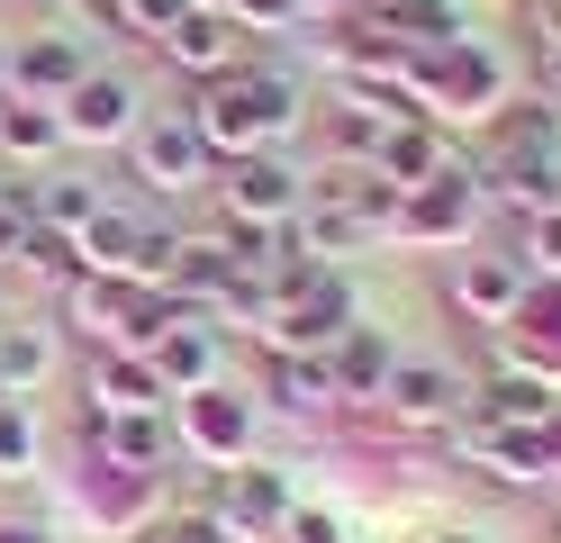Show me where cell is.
Instances as JSON below:
<instances>
[{
	"label": "cell",
	"instance_id": "25",
	"mask_svg": "<svg viewBox=\"0 0 561 543\" xmlns=\"http://www.w3.org/2000/svg\"><path fill=\"white\" fill-rule=\"evenodd\" d=\"M516 253L535 272H561V208H535V217H516Z\"/></svg>",
	"mask_w": 561,
	"mask_h": 543
},
{
	"label": "cell",
	"instance_id": "6",
	"mask_svg": "<svg viewBox=\"0 0 561 543\" xmlns=\"http://www.w3.org/2000/svg\"><path fill=\"white\" fill-rule=\"evenodd\" d=\"M489 217V200H480V181H471V163L453 155L435 181H416V191H399V217H390V245H462L471 227Z\"/></svg>",
	"mask_w": 561,
	"mask_h": 543
},
{
	"label": "cell",
	"instance_id": "33",
	"mask_svg": "<svg viewBox=\"0 0 561 543\" xmlns=\"http://www.w3.org/2000/svg\"><path fill=\"white\" fill-rule=\"evenodd\" d=\"M543 453H552V471H561V408L543 417Z\"/></svg>",
	"mask_w": 561,
	"mask_h": 543
},
{
	"label": "cell",
	"instance_id": "22",
	"mask_svg": "<svg viewBox=\"0 0 561 543\" xmlns=\"http://www.w3.org/2000/svg\"><path fill=\"white\" fill-rule=\"evenodd\" d=\"M10 272H27V281H82V245L73 236H55V227H27L19 236V253H10Z\"/></svg>",
	"mask_w": 561,
	"mask_h": 543
},
{
	"label": "cell",
	"instance_id": "24",
	"mask_svg": "<svg viewBox=\"0 0 561 543\" xmlns=\"http://www.w3.org/2000/svg\"><path fill=\"white\" fill-rule=\"evenodd\" d=\"M37 453H46V434H37V417H27V398H0V480H27Z\"/></svg>",
	"mask_w": 561,
	"mask_h": 543
},
{
	"label": "cell",
	"instance_id": "19",
	"mask_svg": "<svg viewBox=\"0 0 561 543\" xmlns=\"http://www.w3.org/2000/svg\"><path fill=\"white\" fill-rule=\"evenodd\" d=\"M82 398L91 408H172V389L146 353H91L82 362Z\"/></svg>",
	"mask_w": 561,
	"mask_h": 543
},
{
	"label": "cell",
	"instance_id": "8",
	"mask_svg": "<svg viewBox=\"0 0 561 543\" xmlns=\"http://www.w3.org/2000/svg\"><path fill=\"white\" fill-rule=\"evenodd\" d=\"M55 118H64V145H127L136 118H146V82H136L127 64H91L82 82L55 100Z\"/></svg>",
	"mask_w": 561,
	"mask_h": 543
},
{
	"label": "cell",
	"instance_id": "29",
	"mask_svg": "<svg viewBox=\"0 0 561 543\" xmlns=\"http://www.w3.org/2000/svg\"><path fill=\"white\" fill-rule=\"evenodd\" d=\"M19 236H27V191H0V272H10Z\"/></svg>",
	"mask_w": 561,
	"mask_h": 543
},
{
	"label": "cell",
	"instance_id": "30",
	"mask_svg": "<svg viewBox=\"0 0 561 543\" xmlns=\"http://www.w3.org/2000/svg\"><path fill=\"white\" fill-rule=\"evenodd\" d=\"M0 543H55L46 517H0Z\"/></svg>",
	"mask_w": 561,
	"mask_h": 543
},
{
	"label": "cell",
	"instance_id": "2",
	"mask_svg": "<svg viewBox=\"0 0 561 543\" xmlns=\"http://www.w3.org/2000/svg\"><path fill=\"white\" fill-rule=\"evenodd\" d=\"M118 155H127V181H146V191H163V200H191V191L218 181V155H208V136L182 118V109H146Z\"/></svg>",
	"mask_w": 561,
	"mask_h": 543
},
{
	"label": "cell",
	"instance_id": "27",
	"mask_svg": "<svg viewBox=\"0 0 561 543\" xmlns=\"http://www.w3.org/2000/svg\"><path fill=\"white\" fill-rule=\"evenodd\" d=\"M227 19L244 36H290L299 27V0H227Z\"/></svg>",
	"mask_w": 561,
	"mask_h": 543
},
{
	"label": "cell",
	"instance_id": "1",
	"mask_svg": "<svg viewBox=\"0 0 561 543\" xmlns=\"http://www.w3.org/2000/svg\"><path fill=\"white\" fill-rule=\"evenodd\" d=\"M182 118L208 136V155H218V163H236V155H272V145H290L299 118H308V91H299L290 64L244 55L227 72H208V82H191Z\"/></svg>",
	"mask_w": 561,
	"mask_h": 543
},
{
	"label": "cell",
	"instance_id": "11",
	"mask_svg": "<svg viewBox=\"0 0 561 543\" xmlns=\"http://www.w3.org/2000/svg\"><path fill=\"white\" fill-rule=\"evenodd\" d=\"M525 290H535V263H525L516 245H489V253H462V263H453V281H444V299L462 308L471 326H507Z\"/></svg>",
	"mask_w": 561,
	"mask_h": 543
},
{
	"label": "cell",
	"instance_id": "26",
	"mask_svg": "<svg viewBox=\"0 0 561 543\" xmlns=\"http://www.w3.org/2000/svg\"><path fill=\"white\" fill-rule=\"evenodd\" d=\"M136 543H236L218 517H208V507H182V517H163V525H146Z\"/></svg>",
	"mask_w": 561,
	"mask_h": 543
},
{
	"label": "cell",
	"instance_id": "35",
	"mask_svg": "<svg viewBox=\"0 0 561 543\" xmlns=\"http://www.w3.org/2000/svg\"><path fill=\"white\" fill-rule=\"evenodd\" d=\"M552 517H561V498H552Z\"/></svg>",
	"mask_w": 561,
	"mask_h": 543
},
{
	"label": "cell",
	"instance_id": "31",
	"mask_svg": "<svg viewBox=\"0 0 561 543\" xmlns=\"http://www.w3.org/2000/svg\"><path fill=\"white\" fill-rule=\"evenodd\" d=\"M354 10H363V0H299V19H318V27L327 19H354Z\"/></svg>",
	"mask_w": 561,
	"mask_h": 543
},
{
	"label": "cell",
	"instance_id": "34",
	"mask_svg": "<svg viewBox=\"0 0 561 543\" xmlns=\"http://www.w3.org/2000/svg\"><path fill=\"white\" fill-rule=\"evenodd\" d=\"M10 64H19V36H0V91H10Z\"/></svg>",
	"mask_w": 561,
	"mask_h": 543
},
{
	"label": "cell",
	"instance_id": "7",
	"mask_svg": "<svg viewBox=\"0 0 561 543\" xmlns=\"http://www.w3.org/2000/svg\"><path fill=\"white\" fill-rule=\"evenodd\" d=\"M208 191H218V217H236V227H290L308 200V172L272 145V155H236Z\"/></svg>",
	"mask_w": 561,
	"mask_h": 543
},
{
	"label": "cell",
	"instance_id": "21",
	"mask_svg": "<svg viewBox=\"0 0 561 543\" xmlns=\"http://www.w3.org/2000/svg\"><path fill=\"white\" fill-rule=\"evenodd\" d=\"M0 155H10V163L64 155V118H55L46 100H10V91H0Z\"/></svg>",
	"mask_w": 561,
	"mask_h": 543
},
{
	"label": "cell",
	"instance_id": "36",
	"mask_svg": "<svg viewBox=\"0 0 561 543\" xmlns=\"http://www.w3.org/2000/svg\"><path fill=\"white\" fill-rule=\"evenodd\" d=\"M552 543H561V534H552Z\"/></svg>",
	"mask_w": 561,
	"mask_h": 543
},
{
	"label": "cell",
	"instance_id": "16",
	"mask_svg": "<svg viewBox=\"0 0 561 543\" xmlns=\"http://www.w3.org/2000/svg\"><path fill=\"white\" fill-rule=\"evenodd\" d=\"M390 362H399V344H390V326H371V317H354V326L327 344V372H335V398H344V408H380Z\"/></svg>",
	"mask_w": 561,
	"mask_h": 543
},
{
	"label": "cell",
	"instance_id": "9",
	"mask_svg": "<svg viewBox=\"0 0 561 543\" xmlns=\"http://www.w3.org/2000/svg\"><path fill=\"white\" fill-rule=\"evenodd\" d=\"M82 426H91V453L118 462V471H136V480H163V471L182 462L163 408H91V398H82Z\"/></svg>",
	"mask_w": 561,
	"mask_h": 543
},
{
	"label": "cell",
	"instance_id": "13",
	"mask_svg": "<svg viewBox=\"0 0 561 543\" xmlns=\"http://www.w3.org/2000/svg\"><path fill=\"white\" fill-rule=\"evenodd\" d=\"M254 398L280 417V426H327L344 398H335V372H327V353H263V381Z\"/></svg>",
	"mask_w": 561,
	"mask_h": 543
},
{
	"label": "cell",
	"instance_id": "14",
	"mask_svg": "<svg viewBox=\"0 0 561 543\" xmlns=\"http://www.w3.org/2000/svg\"><path fill=\"white\" fill-rule=\"evenodd\" d=\"M154 55H163L172 72H191V82H208V72H227V64L254 55V36H244L227 10H182V19L154 36Z\"/></svg>",
	"mask_w": 561,
	"mask_h": 543
},
{
	"label": "cell",
	"instance_id": "5",
	"mask_svg": "<svg viewBox=\"0 0 561 543\" xmlns=\"http://www.w3.org/2000/svg\"><path fill=\"white\" fill-rule=\"evenodd\" d=\"M172 245H182V227H163V217L100 208L91 227H82V272H110V281H146V290H163Z\"/></svg>",
	"mask_w": 561,
	"mask_h": 543
},
{
	"label": "cell",
	"instance_id": "28",
	"mask_svg": "<svg viewBox=\"0 0 561 543\" xmlns=\"http://www.w3.org/2000/svg\"><path fill=\"white\" fill-rule=\"evenodd\" d=\"M280 543H354V534H344V517H335V507L299 498V507H290V525H280Z\"/></svg>",
	"mask_w": 561,
	"mask_h": 543
},
{
	"label": "cell",
	"instance_id": "15",
	"mask_svg": "<svg viewBox=\"0 0 561 543\" xmlns=\"http://www.w3.org/2000/svg\"><path fill=\"white\" fill-rule=\"evenodd\" d=\"M218 336H227V326L191 308L182 326H163V336L146 344V362L163 372V389H172V398H191V389H208V381H227V353H218Z\"/></svg>",
	"mask_w": 561,
	"mask_h": 543
},
{
	"label": "cell",
	"instance_id": "20",
	"mask_svg": "<svg viewBox=\"0 0 561 543\" xmlns=\"http://www.w3.org/2000/svg\"><path fill=\"white\" fill-rule=\"evenodd\" d=\"M100 208H110V191H100L91 172H55V181H37V191H27V227H55V236L82 245V227H91Z\"/></svg>",
	"mask_w": 561,
	"mask_h": 543
},
{
	"label": "cell",
	"instance_id": "12",
	"mask_svg": "<svg viewBox=\"0 0 561 543\" xmlns=\"http://www.w3.org/2000/svg\"><path fill=\"white\" fill-rule=\"evenodd\" d=\"M91 64H100V46H91L82 27H27L19 36V64H10V100H46L55 109Z\"/></svg>",
	"mask_w": 561,
	"mask_h": 543
},
{
	"label": "cell",
	"instance_id": "17",
	"mask_svg": "<svg viewBox=\"0 0 561 543\" xmlns=\"http://www.w3.org/2000/svg\"><path fill=\"white\" fill-rule=\"evenodd\" d=\"M55 372H64L55 326H37V317H0V398H37Z\"/></svg>",
	"mask_w": 561,
	"mask_h": 543
},
{
	"label": "cell",
	"instance_id": "32",
	"mask_svg": "<svg viewBox=\"0 0 561 543\" xmlns=\"http://www.w3.org/2000/svg\"><path fill=\"white\" fill-rule=\"evenodd\" d=\"M426 543H489V534H480V525H435Z\"/></svg>",
	"mask_w": 561,
	"mask_h": 543
},
{
	"label": "cell",
	"instance_id": "18",
	"mask_svg": "<svg viewBox=\"0 0 561 543\" xmlns=\"http://www.w3.org/2000/svg\"><path fill=\"white\" fill-rule=\"evenodd\" d=\"M444 163H453V136H444L435 118H399L390 136L371 145V172H380V181H399V191H416V181H435Z\"/></svg>",
	"mask_w": 561,
	"mask_h": 543
},
{
	"label": "cell",
	"instance_id": "4",
	"mask_svg": "<svg viewBox=\"0 0 561 543\" xmlns=\"http://www.w3.org/2000/svg\"><path fill=\"white\" fill-rule=\"evenodd\" d=\"M182 507H208L236 543H280V525H290V480H280L272 462H236V471H218V480H199Z\"/></svg>",
	"mask_w": 561,
	"mask_h": 543
},
{
	"label": "cell",
	"instance_id": "10",
	"mask_svg": "<svg viewBox=\"0 0 561 543\" xmlns=\"http://www.w3.org/2000/svg\"><path fill=\"white\" fill-rule=\"evenodd\" d=\"M462 398H471V381L453 372V362H435V353H399L390 362V381H380V417H399V426H416V434H444L453 417H462Z\"/></svg>",
	"mask_w": 561,
	"mask_h": 543
},
{
	"label": "cell",
	"instance_id": "3",
	"mask_svg": "<svg viewBox=\"0 0 561 543\" xmlns=\"http://www.w3.org/2000/svg\"><path fill=\"white\" fill-rule=\"evenodd\" d=\"M172 444H182L191 462L208 471H236V462H254V434H263V408H254V389H236V381H208L191 398H172Z\"/></svg>",
	"mask_w": 561,
	"mask_h": 543
},
{
	"label": "cell",
	"instance_id": "23",
	"mask_svg": "<svg viewBox=\"0 0 561 543\" xmlns=\"http://www.w3.org/2000/svg\"><path fill=\"white\" fill-rule=\"evenodd\" d=\"M191 10V0H100V27H110V36H136V46H154V36L172 27V19H182Z\"/></svg>",
	"mask_w": 561,
	"mask_h": 543
}]
</instances>
